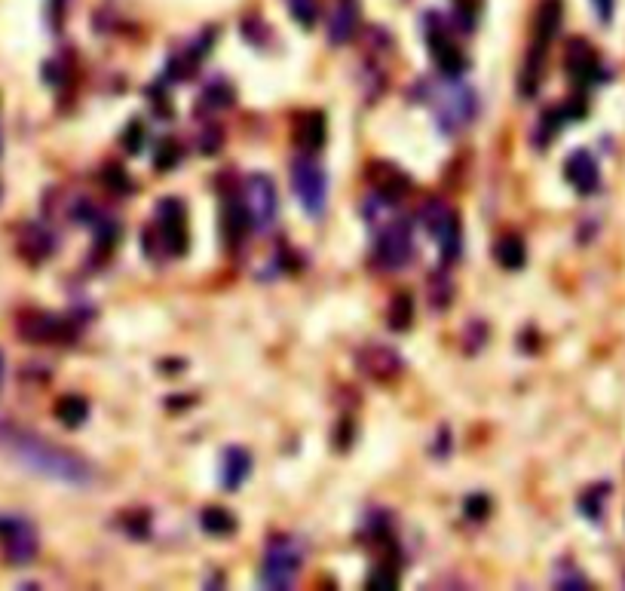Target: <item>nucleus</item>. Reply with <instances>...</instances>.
<instances>
[{"mask_svg":"<svg viewBox=\"0 0 625 591\" xmlns=\"http://www.w3.org/2000/svg\"><path fill=\"white\" fill-rule=\"evenodd\" d=\"M420 221L432 239H439V249L445 261H457L463 252V233H460V218L454 209H448L442 200H432L423 206Z\"/></svg>","mask_w":625,"mask_h":591,"instance_id":"6","label":"nucleus"},{"mask_svg":"<svg viewBox=\"0 0 625 591\" xmlns=\"http://www.w3.org/2000/svg\"><path fill=\"white\" fill-rule=\"evenodd\" d=\"M613 4H616V0H592V7H595V13H598L601 22H610L613 19Z\"/></svg>","mask_w":625,"mask_h":591,"instance_id":"34","label":"nucleus"},{"mask_svg":"<svg viewBox=\"0 0 625 591\" xmlns=\"http://www.w3.org/2000/svg\"><path fill=\"white\" fill-rule=\"evenodd\" d=\"M105 181H108L111 190H129V178H126V172H123L120 166H117V169L111 166V169L105 172Z\"/></svg>","mask_w":625,"mask_h":591,"instance_id":"32","label":"nucleus"},{"mask_svg":"<svg viewBox=\"0 0 625 591\" xmlns=\"http://www.w3.org/2000/svg\"><path fill=\"white\" fill-rule=\"evenodd\" d=\"M564 178L573 184L576 193H583V196L595 193L598 184H601L598 163H595V157H592L589 151H576V154L567 157V163H564Z\"/></svg>","mask_w":625,"mask_h":591,"instance_id":"14","label":"nucleus"},{"mask_svg":"<svg viewBox=\"0 0 625 591\" xmlns=\"http://www.w3.org/2000/svg\"><path fill=\"white\" fill-rule=\"evenodd\" d=\"M178 160H181V147H178L175 141H163V144H160V151H157V157H154V166L163 172V169H172Z\"/></svg>","mask_w":625,"mask_h":591,"instance_id":"28","label":"nucleus"},{"mask_svg":"<svg viewBox=\"0 0 625 591\" xmlns=\"http://www.w3.org/2000/svg\"><path fill=\"white\" fill-rule=\"evenodd\" d=\"M4 377H7V359L0 353V386H4Z\"/></svg>","mask_w":625,"mask_h":591,"instance_id":"37","label":"nucleus"},{"mask_svg":"<svg viewBox=\"0 0 625 591\" xmlns=\"http://www.w3.org/2000/svg\"><path fill=\"white\" fill-rule=\"evenodd\" d=\"M494 258H497V264H500L503 270H521V267H524V261H527L524 239H521V236H515V233L503 236V239L494 245Z\"/></svg>","mask_w":625,"mask_h":591,"instance_id":"21","label":"nucleus"},{"mask_svg":"<svg viewBox=\"0 0 625 591\" xmlns=\"http://www.w3.org/2000/svg\"><path fill=\"white\" fill-rule=\"evenodd\" d=\"M19 337L28 343H53V340H71L74 337V322L62 319L56 313H43V310H28L16 322Z\"/></svg>","mask_w":625,"mask_h":591,"instance_id":"10","label":"nucleus"},{"mask_svg":"<svg viewBox=\"0 0 625 591\" xmlns=\"http://www.w3.org/2000/svg\"><path fill=\"white\" fill-rule=\"evenodd\" d=\"M123 144H126V151H129V154H138V151H141V144H144V126H141L138 120L129 123V129H126V135H123Z\"/></svg>","mask_w":625,"mask_h":591,"instance_id":"31","label":"nucleus"},{"mask_svg":"<svg viewBox=\"0 0 625 591\" xmlns=\"http://www.w3.org/2000/svg\"><path fill=\"white\" fill-rule=\"evenodd\" d=\"M292 187L298 203L304 206V212L310 218H322L325 206H328V175L322 172L319 163H313L310 157H298L292 163Z\"/></svg>","mask_w":625,"mask_h":591,"instance_id":"5","label":"nucleus"},{"mask_svg":"<svg viewBox=\"0 0 625 591\" xmlns=\"http://www.w3.org/2000/svg\"><path fill=\"white\" fill-rule=\"evenodd\" d=\"M414 255V233H411V224L396 218V221H387V227L380 230L377 236V245H374V261L383 267V270H399L411 261Z\"/></svg>","mask_w":625,"mask_h":591,"instance_id":"8","label":"nucleus"},{"mask_svg":"<svg viewBox=\"0 0 625 591\" xmlns=\"http://www.w3.org/2000/svg\"><path fill=\"white\" fill-rule=\"evenodd\" d=\"M56 417H59L62 426L77 429V426H83L86 417H89V402H86L83 396H62V399L56 402Z\"/></svg>","mask_w":625,"mask_h":591,"instance_id":"22","label":"nucleus"},{"mask_svg":"<svg viewBox=\"0 0 625 591\" xmlns=\"http://www.w3.org/2000/svg\"><path fill=\"white\" fill-rule=\"evenodd\" d=\"M564 68L570 74V80L576 86H592L598 80H604V68L598 62V53L580 37H573L567 43V53H564Z\"/></svg>","mask_w":625,"mask_h":591,"instance_id":"12","label":"nucleus"},{"mask_svg":"<svg viewBox=\"0 0 625 591\" xmlns=\"http://www.w3.org/2000/svg\"><path fill=\"white\" fill-rule=\"evenodd\" d=\"M157 245L163 255H175V258L187 252V212L178 200H163L157 206L154 224L144 230V249H148V255H154Z\"/></svg>","mask_w":625,"mask_h":591,"instance_id":"3","label":"nucleus"},{"mask_svg":"<svg viewBox=\"0 0 625 591\" xmlns=\"http://www.w3.org/2000/svg\"><path fill=\"white\" fill-rule=\"evenodd\" d=\"M243 206H246L255 230H270L279 215V196H276L273 178H267L261 172L249 175L243 184Z\"/></svg>","mask_w":625,"mask_h":591,"instance_id":"7","label":"nucleus"},{"mask_svg":"<svg viewBox=\"0 0 625 591\" xmlns=\"http://www.w3.org/2000/svg\"><path fill=\"white\" fill-rule=\"evenodd\" d=\"M402 368H405L402 356L396 350H390V347H380V343H371V347H365L359 353V371L368 374L377 383L396 380L402 374Z\"/></svg>","mask_w":625,"mask_h":591,"instance_id":"13","label":"nucleus"},{"mask_svg":"<svg viewBox=\"0 0 625 591\" xmlns=\"http://www.w3.org/2000/svg\"><path fill=\"white\" fill-rule=\"evenodd\" d=\"M561 16H564V7L561 0H543L540 10H537V25H534V43H543L549 46L561 28Z\"/></svg>","mask_w":625,"mask_h":591,"instance_id":"20","label":"nucleus"},{"mask_svg":"<svg viewBox=\"0 0 625 591\" xmlns=\"http://www.w3.org/2000/svg\"><path fill=\"white\" fill-rule=\"evenodd\" d=\"M426 43H429L432 62L439 65V71H442L445 77H460V74L469 68V59L463 56V49L454 43L451 31L445 28V22H442L439 16H429Z\"/></svg>","mask_w":625,"mask_h":591,"instance_id":"9","label":"nucleus"},{"mask_svg":"<svg viewBox=\"0 0 625 591\" xmlns=\"http://www.w3.org/2000/svg\"><path fill=\"white\" fill-rule=\"evenodd\" d=\"M304 567L301 546L292 536H273L270 546L264 552V567H261V582L273 591L292 588L298 582V573Z\"/></svg>","mask_w":625,"mask_h":591,"instance_id":"4","label":"nucleus"},{"mask_svg":"<svg viewBox=\"0 0 625 591\" xmlns=\"http://www.w3.org/2000/svg\"><path fill=\"white\" fill-rule=\"evenodd\" d=\"M328 126H325V114L322 111H307L298 117L295 123V144L301 147L304 154H316L319 147L325 144Z\"/></svg>","mask_w":625,"mask_h":591,"instance_id":"18","label":"nucleus"},{"mask_svg":"<svg viewBox=\"0 0 625 591\" xmlns=\"http://www.w3.org/2000/svg\"><path fill=\"white\" fill-rule=\"evenodd\" d=\"M429 105H432V114H436L442 132H460L478 114V95L460 77H445L439 86H432Z\"/></svg>","mask_w":625,"mask_h":591,"instance_id":"2","label":"nucleus"},{"mask_svg":"<svg viewBox=\"0 0 625 591\" xmlns=\"http://www.w3.org/2000/svg\"><path fill=\"white\" fill-rule=\"evenodd\" d=\"M368 585H371V588H380V585H383V588H396V585H399V573H396L390 564H380V567L368 576Z\"/></svg>","mask_w":625,"mask_h":591,"instance_id":"29","label":"nucleus"},{"mask_svg":"<svg viewBox=\"0 0 625 591\" xmlns=\"http://www.w3.org/2000/svg\"><path fill=\"white\" fill-rule=\"evenodd\" d=\"M368 181L374 184V190H377V196L383 203H387V200H402V196L408 193V187H411V181L396 166H387V163H371Z\"/></svg>","mask_w":625,"mask_h":591,"instance_id":"17","label":"nucleus"},{"mask_svg":"<svg viewBox=\"0 0 625 591\" xmlns=\"http://www.w3.org/2000/svg\"><path fill=\"white\" fill-rule=\"evenodd\" d=\"M466 518L469 521H485L488 518V512H491V500L488 497H482V494H475V497H469L466 500Z\"/></svg>","mask_w":625,"mask_h":591,"instance_id":"30","label":"nucleus"},{"mask_svg":"<svg viewBox=\"0 0 625 591\" xmlns=\"http://www.w3.org/2000/svg\"><path fill=\"white\" fill-rule=\"evenodd\" d=\"M359 31V0H338L328 22V40L334 46H344Z\"/></svg>","mask_w":625,"mask_h":591,"instance_id":"16","label":"nucleus"},{"mask_svg":"<svg viewBox=\"0 0 625 591\" xmlns=\"http://www.w3.org/2000/svg\"><path fill=\"white\" fill-rule=\"evenodd\" d=\"M0 536H4V555L10 564H28L37 549H40V539H37V530L31 521H25L22 515H13L7 521H0Z\"/></svg>","mask_w":625,"mask_h":591,"instance_id":"11","label":"nucleus"},{"mask_svg":"<svg viewBox=\"0 0 625 591\" xmlns=\"http://www.w3.org/2000/svg\"><path fill=\"white\" fill-rule=\"evenodd\" d=\"M218 144H221V132L209 129L203 138V154H218Z\"/></svg>","mask_w":625,"mask_h":591,"instance_id":"35","label":"nucleus"},{"mask_svg":"<svg viewBox=\"0 0 625 591\" xmlns=\"http://www.w3.org/2000/svg\"><path fill=\"white\" fill-rule=\"evenodd\" d=\"M555 582H558V588H586V585H589L580 573H564V576H558Z\"/></svg>","mask_w":625,"mask_h":591,"instance_id":"33","label":"nucleus"},{"mask_svg":"<svg viewBox=\"0 0 625 591\" xmlns=\"http://www.w3.org/2000/svg\"><path fill=\"white\" fill-rule=\"evenodd\" d=\"M200 524H203V530L212 533V536H230V533L236 530V518H233L227 509H221V506L206 509V512L200 515Z\"/></svg>","mask_w":625,"mask_h":591,"instance_id":"24","label":"nucleus"},{"mask_svg":"<svg viewBox=\"0 0 625 591\" xmlns=\"http://www.w3.org/2000/svg\"><path fill=\"white\" fill-rule=\"evenodd\" d=\"M50 10H53V16H50V25H53V31H59V28H62V10H65V0H53V4H50Z\"/></svg>","mask_w":625,"mask_h":591,"instance_id":"36","label":"nucleus"},{"mask_svg":"<svg viewBox=\"0 0 625 591\" xmlns=\"http://www.w3.org/2000/svg\"><path fill=\"white\" fill-rule=\"evenodd\" d=\"M288 4V13L295 16V22L301 28H313L316 19H319V7H316V0H285Z\"/></svg>","mask_w":625,"mask_h":591,"instance_id":"26","label":"nucleus"},{"mask_svg":"<svg viewBox=\"0 0 625 591\" xmlns=\"http://www.w3.org/2000/svg\"><path fill=\"white\" fill-rule=\"evenodd\" d=\"M252 475V454L246 448H227L221 457V484L224 490H239Z\"/></svg>","mask_w":625,"mask_h":591,"instance_id":"19","label":"nucleus"},{"mask_svg":"<svg viewBox=\"0 0 625 591\" xmlns=\"http://www.w3.org/2000/svg\"><path fill=\"white\" fill-rule=\"evenodd\" d=\"M454 301V282L448 273H436L429 279V304L432 310H448Z\"/></svg>","mask_w":625,"mask_h":591,"instance_id":"25","label":"nucleus"},{"mask_svg":"<svg viewBox=\"0 0 625 591\" xmlns=\"http://www.w3.org/2000/svg\"><path fill=\"white\" fill-rule=\"evenodd\" d=\"M56 252V236L43 224H28L19 236V255L31 264H40Z\"/></svg>","mask_w":625,"mask_h":591,"instance_id":"15","label":"nucleus"},{"mask_svg":"<svg viewBox=\"0 0 625 591\" xmlns=\"http://www.w3.org/2000/svg\"><path fill=\"white\" fill-rule=\"evenodd\" d=\"M0 448H4L16 463H22L28 472L43 475L50 481H59V484L86 487L95 478L92 466L80 454L53 445L50 438H43L31 429L4 426L0 429Z\"/></svg>","mask_w":625,"mask_h":591,"instance_id":"1","label":"nucleus"},{"mask_svg":"<svg viewBox=\"0 0 625 591\" xmlns=\"http://www.w3.org/2000/svg\"><path fill=\"white\" fill-rule=\"evenodd\" d=\"M387 322H390L393 331H408L411 328V322H414V298L408 291H399L396 298L390 301Z\"/></svg>","mask_w":625,"mask_h":591,"instance_id":"23","label":"nucleus"},{"mask_svg":"<svg viewBox=\"0 0 625 591\" xmlns=\"http://www.w3.org/2000/svg\"><path fill=\"white\" fill-rule=\"evenodd\" d=\"M607 494H610V487H604V484H601V487L586 490L583 500H580V509L586 512V518H592V521H598V518H601V509H604Z\"/></svg>","mask_w":625,"mask_h":591,"instance_id":"27","label":"nucleus"}]
</instances>
